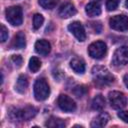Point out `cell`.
<instances>
[{
	"label": "cell",
	"mask_w": 128,
	"mask_h": 128,
	"mask_svg": "<svg viewBox=\"0 0 128 128\" xmlns=\"http://www.w3.org/2000/svg\"><path fill=\"white\" fill-rule=\"evenodd\" d=\"M37 112V108L33 106H26L22 109L11 108L8 112V117L11 121H28L34 118Z\"/></svg>",
	"instance_id": "cell-1"
},
{
	"label": "cell",
	"mask_w": 128,
	"mask_h": 128,
	"mask_svg": "<svg viewBox=\"0 0 128 128\" xmlns=\"http://www.w3.org/2000/svg\"><path fill=\"white\" fill-rule=\"evenodd\" d=\"M93 81L99 86L110 85L114 81V76L103 66H94L92 69Z\"/></svg>",
	"instance_id": "cell-2"
},
{
	"label": "cell",
	"mask_w": 128,
	"mask_h": 128,
	"mask_svg": "<svg viewBox=\"0 0 128 128\" xmlns=\"http://www.w3.org/2000/svg\"><path fill=\"white\" fill-rule=\"evenodd\" d=\"M50 94V88L45 78H38L34 83V96L36 100L43 101L48 98Z\"/></svg>",
	"instance_id": "cell-3"
},
{
	"label": "cell",
	"mask_w": 128,
	"mask_h": 128,
	"mask_svg": "<svg viewBox=\"0 0 128 128\" xmlns=\"http://www.w3.org/2000/svg\"><path fill=\"white\" fill-rule=\"evenodd\" d=\"M6 19L13 26H19L23 21L22 8L20 6H11L6 9Z\"/></svg>",
	"instance_id": "cell-4"
},
{
	"label": "cell",
	"mask_w": 128,
	"mask_h": 128,
	"mask_svg": "<svg viewBox=\"0 0 128 128\" xmlns=\"http://www.w3.org/2000/svg\"><path fill=\"white\" fill-rule=\"evenodd\" d=\"M108 99L111 107L113 109H122L127 104V98L126 96L119 91H111L108 94Z\"/></svg>",
	"instance_id": "cell-5"
},
{
	"label": "cell",
	"mask_w": 128,
	"mask_h": 128,
	"mask_svg": "<svg viewBox=\"0 0 128 128\" xmlns=\"http://www.w3.org/2000/svg\"><path fill=\"white\" fill-rule=\"evenodd\" d=\"M107 51V46L103 41H96L89 45L88 53L94 59H101Z\"/></svg>",
	"instance_id": "cell-6"
},
{
	"label": "cell",
	"mask_w": 128,
	"mask_h": 128,
	"mask_svg": "<svg viewBox=\"0 0 128 128\" xmlns=\"http://www.w3.org/2000/svg\"><path fill=\"white\" fill-rule=\"evenodd\" d=\"M112 63L115 66H123L128 64V46H121L115 50Z\"/></svg>",
	"instance_id": "cell-7"
},
{
	"label": "cell",
	"mask_w": 128,
	"mask_h": 128,
	"mask_svg": "<svg viewBox=\"0 0 128 128\" xmlns=\"http://www.w3.org/2000/svg\"><path fill=\"white\" fill-rule=\"evenodd\" d=\"M109 25L114 30L126 31L128 30V17L125 15H115L110 18Z\"/></svg>",
	"instance_id": "cell-8"
},
{
	"label": "cell",
	"mask_w": 128,
	"mask_h": 128,
	"mask_svg": "<svg viewBox=\"0 0 128 128\" xmlns=\"http://www.w3.org/2000/svg\"><path fill=\"white\" fill-rule=\"evenodd\" d=\"M59 108L64 112H73L76 110V104L72 98L65 94H61L57 100Z\"/></svg>",
	"instance_id": "cell-9"
},
{
	"label": "cell",
	"mask_w": 128,
	"mask_h": 128,
	"mask_svg": "<svg viewBox=\"0 0 128 128\" xmlns=\"http://www.w3.org/2000/svg\"><path fill=\"white\" fill-rule=\"evenodd\" d=\"M68 30L75 36V38L79 41H84L86 39V33H85V29L83 27V25L78 22V21H74L72 23L69 24L68 26Z\"/></svg>",
	"instance_id": "cell-10"
},
{
	"label": "cell",
	"mask_w": 128,
	"mask_h": 128,
	"mask_svg": "<svg viewBox=\"0 0 128 128\" xmlns=\"http://www.w3.org/2000/svg\"><path fill=\"white\" fill-rule=\"evenodd\" d=\"M76 8L71 2H65L59 9V16L62 18H69L76 14Z\"/></svg>",
	"instance_id": "cell-11"
},
{
	"label": "cell",
	"mask_w": 128,
	"mask_h": 128,
	"mask_svg": "<svg viewBox=\"0 0 128 128\" xmlns=\"http://www.w3.org/2000/svg\"><path fill=\"white\" fill-rule=\"evenodd\" d=\"M35 50L38 54L46 56L50 53L51 51V45L47 40L44 39H40L35 43Z\"/></svg>",
	"instance_id": "cell-12"
},
{
	"label": "cell",
	"mask_w": 128,
	"mask_h": 128,
	"mask_svg": "<svg viewBox=\"0 0 128 128\" xmlns=\"http://www.w3.org/2000/svg\"><path fill=\"white\" fill-rule=\"evenodd\" d=\"M109 120H110L109 114L106 113V112H102V113H100L98 116H96L92 120L91 127H94V128H96V127H103V126H105L108 123Z\"/></svg>",
	"instance_id": "cell-13"
},
{
	"label": "cell",
	"mask_w": 128,
	"mask_h": 128,
	"mask_svg": "<svg viewBox=\"0 0 128 128\" xmlns=\"http://www.w3.org/2000/svg\"><path fill=\"white\" fill-rule=\"evenodd\" d=\"M85 11L86 14L90 17H95L101 14V6L98 2L96 1H91L90 3H88L85 7Z\"/></svg>",
	"instance_id": "cell-14"
},
{
	"label": "cell",
	"mask_w": 128,
	"mask_h": 128,
	"mask_svg": "<svg viewBox=\"0 0 128 128\" xmlns=\"http://www.w3.org/2000/svg\"><path fill=\"white\" fill-rule=\"evenodd\" d=\"M70 66L75 73L83 74L85 72V62L83 61L82 58L79 57L72 58V60L70 61Z\"/></svg>",
	"instance_id": "cell-15"
},
{
	"label": "cell",
	"mask_w": 128,
	"mask_h": 128,
	"mask_svg": "<svg viewBox=\"0 0 128 128\" xmlns=\"http://www.w3.org/2000/svg\"><path fill=\"white\" fill-rule=\"evenodd\" d=\"M26 45V38H25V34L24 32L20 31L18 32L15 37H14V40H13V47L16 48V49H22L24 48Z\"/></svg>",
	"instance_id": "cell-16"
},
{
	"label": "cell",
	"mask_w": 128,
	"mask_h": 128,
	"mask_svg": "<svg viewBox=\"0 0 128 128\" xmlns=\"http://www.w3.org/2000/svg\"><path fill=\"white\" fill-rule=\"evenodd\" d=\"M28 87V79L25 75H20L17 79L16 85H15V90L18 93H24Z\"/></svg>",
	"instance_id": "cell-17"
},
{
	"label": "cell",
	"mask_w": 128,
	"mask_h": 128,
	"mask_svg": "<svg viewBox=\"0 0 128 128\" xmlns=\"http://www.w3.org/2000/svg\"><path fill=\"white\" fill-rule=\"evenodd\" d=\"M47 127L49 128H64L66 126V123L64 122V120L60 119V118H56V117H50L46 124Z\"/></svg>",
	"instance_id": "cell-18"
},
{
	"label": "cell",
	"mask_w": 128,
	"mask_h": 128,
	"mask_svg": "<svg viewBox=\"0 0 128 128\" xmlns=\"http://www.w3.org/2000/svg\"><path fill=\"white\" fill-rule=\"evenodd\" d=\"M105 107V99L102 95H96L92 100V108L94 110H102Z\"/></svg>",
	"instance_id": "cell-19"
},
{
	"label": "cell",
	"mask_w": 128,
	"mask_h": 128,
	"mask_svg": "<svg viewBox=\"0 0 128 128\" xmlns=\"http://www.w3.org/2000/svg\"><path fill=\"white\" fill-rule=\"evenodd\" d=\"M40 67H41V61H40V59L37 58V57H35V56L31 57L30 60H29V69L32 72L35 73V72H37L40 69Z\"/></svg>",
	"instance_id": "cell-20"
},
{
	"label": "cell",
	"mask_w": 128,
	"mask_h": 128,
	"mask_svg": "<svg viewBox=\"0 0 128 128\" xmlns=\"http://www.w3.org/2000/svg\"><path fill=\"white\" fill-rule=\"evenodd\" d=\"M38 2L44 9H53L57 5L58 0H39Z\"/></svg>",
	"instance_id": "cell-21"
},
{
	"label": "cell",
	"mask_w": 128,
	"mask_h": 128,
	"mask_svg": "<svg viewBox=\"0 0 128 128\" xmlns=\"http://www.w3.org/2000/svg\"><path fill=\"white\" fill-rule=\"evenodd\" d=\"M43 22H44V18H43V16H42L41 14L36 13V14L33 16V27H34L35 30L39 29V28L42 26Z\"/></svg>",
	"instance_id": "cell-22"
},
{
	"label": "cell",
	"mask_w": 128,
	"mask_h": 128,
	"mask_svg": "<svg viewBox=\"0 0 128 128\" xmlns=\"http://www.w3.org/2000/svg\"><path fill=\"white\" fill-rule=\"evenodd\" d=\"M87 93V88L83 85H80V86H76L74 89H73V94L78 97V98H81L83 97L85 94Z\"/></svg>",
	"instance_id": "cell-23"
},
{
	"label": "cell",
	"mask_w": 128,
	"mask_h": 128,
	"mask_svg": "<svg viewBox=\"0 0 128 128\" xmlns=\"http://www.w3.org/2000/svg\"><path fill=\"white\" fill-rule=\"evenodd\" d=\"M120 3V0H107L106 1V8L108 11L115 10Z\"/></svg>",
	"instance_id": "cell-24"
},
{
	"label": "cell",
	"mask_w": 128,
	"mask_h": 128,
	"mask_svg": "<svg viewBox=\"0 0 128 128\" xmlns=\"http://www.w3.org/2000/svg\"><path fill=\"white\" fill-rule=\"evenodd\" d=\"M11 62L14 64V66H15L16 68H18V67H20V66L22 65L23 59H22V57H21L20 55H13V56L11 57Z\"/></svg>",
	"instance_id": "cell-25"
},
{
	"label": "cell",
	"mask_w": 128,
	"mask_h": 128,
	"mask_svg": "<svg viewBox=\"0 0 128 128\" xmlns=\"http://www.w3.org/2000/svg\"><path fill=\"white\" fill-rule=\"evenodd\" d=\"M8 38V29L3 25L1 24V30H0V39H1V42H5Z\"/></svg>",
	"instance_id": "cell-26"
},
{
	"label": "cell",
	"mask_w": 128,
	"mask_h": 128,
	"mask_svg": "<svg viewBox=\"0 0 128 128\" xmlns=\"http://www.w3.org/2000/svg\"><path fill=\"white\" fill-rule=\"evenodd\" d=\"M118 117L124 122L128 123V111H120L118 112Z\"/></svg>",
	"instance_id": "cell-27"
},
{
	"label": "cell",
	"mask_w": 128,
	"mask_h": 128,
	"mask_svg": "<svg viewBox=\"0 0 128 128\" xmlns=\"http://www.w3.org/2000/svg\"><path fill=\"white\" fill-rule=\"evenodd\" d=\"M123 80H124V83H125V85H126V87L128 88V74H126V75L124 76V78H123Z\"/></svg>",
	"instance_id": "cell-28"
},
{
	"label": "cell",
	"mask_w": 128,
	"mask_h": 128,
	"mask_svg": "<svg viewBox=\"0 0 128 128\" xmlns=\"http://www.w3.org/2000/svg\"><path fill=\"white\" fill-rule=\"evenodd\" d=\"M125 6L128 8V0H126V1H125Z\"/></svg>",
	"instance_id": "cell-29"
}]
</instances>
